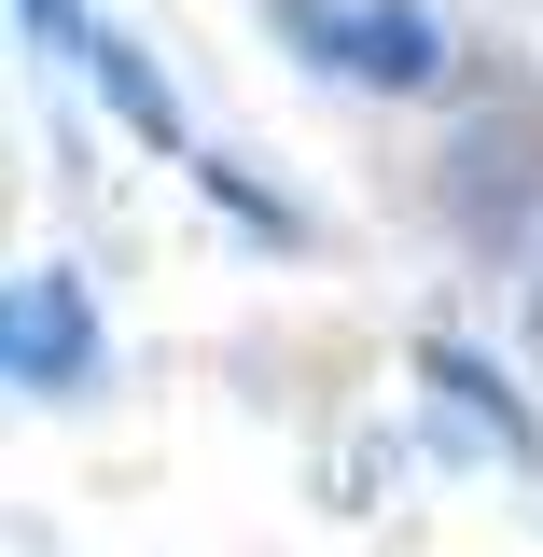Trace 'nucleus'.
I'll list each match as a JSON object with an SVG mask.
<instances>
[{"label":"nucleus","instance_id":"obj_1","mask_svg":"<svg viewBox=\"0 0 543 557\" xmlns=\"http://www.w3.org/2000/svg\"><path fill=\"white\" fill-rule=\"evenodd\" d=\"M530 196H543V112H530V98H502V112L460 126V153H446V209H460L474 237H502Z\"/></svg>","mask_w":543,"mask_h":557},{"label":"nucleus","instance_id":"obj_2","mask_svg":"<svg viewBox=\"0 0 543 557\" xmlns=\"http://www.w3.org/2000/svg\"><path fill=\"white\" fill-rule=\"evenodd\" d=\"M307 42L348 70V84H432L446 70V28L418 0H377V14H307Z\"/></svg>","mask_w":543,"mask_h":557},{"label":"nucleus","instance_id":"obj_3","mask_svg":"<svg viewBox=\"0 0 543 557\" xmlns=\"http://www.w3.org/2000/svg\"><path fill=\"white\" fill-rule=\"evenodd\" d=\"M84 362H98V321H84V293L57 265L14 278V376L28 391H84Z\"/></svg>","mask_w":543,"mask_h":557}]
</instances>
